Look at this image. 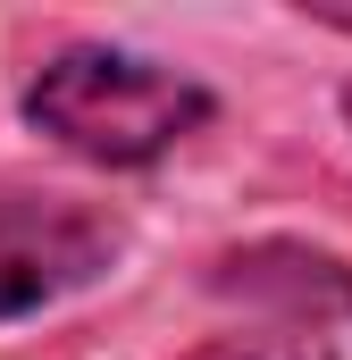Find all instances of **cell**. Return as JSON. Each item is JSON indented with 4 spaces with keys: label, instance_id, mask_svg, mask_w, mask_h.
<instances>
[{
    "label": "cell",
    "instance_id": "cell-1",
    "mask_svg": "<svg viewBox=\"0 0 352 360\" xmlns=\"http://www.w3.org/2000/svg\"><path fill=\"white\" fill-rule=\"evenodd\" d=\"M210 117H218V92L201 76L118 42H68L25 84V126L92 168H151Z\"/></svg>",
    "mask_w": 352,
    "mask_h": 360
},
{
    "label": "cell",
    "instance_id": "cell-2",
    "mask_svg": "<svg viewBox=\"0 0 352 360\" xmlns=\"http://www.w3.org/2000/svg\"><path fill=\"white\" fill-rule=\"evenodd\" d=\"M126 243H134V226L109 201L0 176V327L92 293L101 276H118Z\"/></svg>",
    "mask_w": 352,
    "mask_h": 360
},
{
    "label": "cell",
    "instance_id": "cell-3",
    "mask_svg": "<svg viewBox=\"0 0 352 360\" xmlns=\"http://www.w3.org/2000/svg\"><path fill=\"white\" fill-rule=\"evenodd\" d=\"M218 285L252 293V302H285L294 327H327L336 310H352V269L310 243H252V252L218 260Z\"/></svg>",
    "mask_w": 352,
    "mask_h": 360
},
{
    "label": "cell",
    "instance_id": "cell-4",
    "mask_svg": "<svg viewBox=\"0 0 352 360\" xmlns=\"http://www.w3.org/2000/svg\"><path fill=\"white\" fill-rule=\"evenodd\" d=\"M193 360H336V335L327 327H268V335H218Z\"/></svg>",
    "mask_w": 352,
    "mask_h": 360
},
{
    "label": "cell",
    "instance_id": "cell-5",
    "mask_svg": "<svg viewBox=\"0 0 352 360\" xmlns=\"http://www.w3.org/2000/svg\"><path fill=\"white\" fill-rule=\"evenodd\" d=\"M310 25H327V34H352V8H310Z\"/></svg>",
    "mask_w": 352,
    "mask_h": 360
},
{
    "label": "cell",
    "instance_id": "cell-6",
    "mask_svg": "<svg viewBox=\"0 0 352 360\" xmlns=\"http://www.w3.org/2000/svg\"><path fill=\"white\" fill-rule=\"evenodd\" d=\"M344 117H352V84H344Z\"/></svg>",
    "mask_w": 352,
    "mask_h": 360
}]
</instances>
